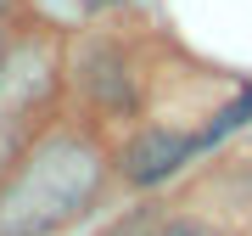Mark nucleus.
Masks as SVG:
<instances>
[{
    "instance_id": "7",
    "label": "nucleus",
    "mask_w": 252,
    "mask_h": 236,
    "mask_svg": "<svg viewBox=\"0 0 252 236\" xmlns=\"http://www.w3.org/2000/svg\"><path fill=\"white\" fill-rule=\"evenodd\" d=\"M84 6H112V0H84Z\"/></svg>"
},
{
    "instance_id": "4",
    "label": "nucleus",
    "mask_w": 252,
    "mask_h": 236,
    "mask_svg": "<svg viewBox=\"0 0 252 236\" xmlns=\"http://www.w3.org/2000/svg\"><path fill=\"white\" fill-rule=\"evenodd\" d=\"M247 113H252V90H241V101H230V107H224V113L213 118V129H207V135H202V146H213L219 135H230L235 124H247Z\"/></svg>"
},
{
    "instance_id": "2",
    "label": "nucleus",
    "mask_w": 252,
    "mask_h": 236,
    "mask_svg": "<svg viewBox=\"0 0 252 236\" xmlns=\"http://www.w3.org/2000/svg\"><path fill=\"white\" fill-rule=\"evenodd\" d=\"M196 146H202V141L180 135V129H162V124H152V129H140V135L124 146L118 169H124V180H129V186H157V180H168L174 169H185Z\"/></svg>"
},
{
    "instance_id": "3",
    "label": "nucleus",
    "mask_w": 252,
    "mask_h": 236,
    "mask_svg": "<svg viewBox=\"0 0 252 236\" xmlns=\"http://www.w3.org/2000/svg\"><path fill=\"white\" fill-rule=\"evenodd\" d=\"M79 84L101 101V107H112V113L135 107V73H129V62H124L118 45H101V39L84 45V56H79Z\"/></svg>"
},
{
    "instance_id": "1",
    "label": "nucleus",
    "mask_w": 252,
    "mask_h": 236,
    "mask_svg": "<svg viewBox=\"0 0 252 236\" xmlns=\"http://www.w3.org/2000/svg\"><path fill=\"white\" fill-rule=\"evenodd\" d=\"M95 191L101 152L79 135H45L0 186V236H51L90 208Z\"/></svg>"
},
{
    "instance_id": "8",
    "label": "nucleus",
    "mask_w": 252,
    "mask_h": 236,
    "mask_svg": "<svg viewBox=\"0 0 252 236\" xmlns=\"http://www.w3.org/2000/svg\"><path fill=\"white\" fill-rule=\"evenodd\" d=\"M6 11H11V0H0V17H6Z\"/></svg>"
},
{
    "instance_id": "6",
    "label": "nucleus",
    "mask_w": 252,
    "mask_h": 236,
    "mask_svg": "<svg viewBox=\"0 0 252 236\" xmlns=\"http://www.w3.org/2000/svg\"><path fill=\"white\" fill-rule=\"evenodd\" d=\"M6 56H11V39H6V28H0V68H6Z\"/></svg>"
},
{
    "instance_id": "5",
    "label": "nucleus",
    "mask_w": 252,
    "mask_h": 236,
    "mask_svg": "<svg viewBox=\"0 0 252 236\" xmlns=\"http://www.w3.org/2000/svg\"><path fill=\"white\" fill-rule=\"evenodd\" d=\"M152 236H213V231L196 225V219H168V225H157Z\"/></svg>"
}]
</instances>
